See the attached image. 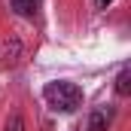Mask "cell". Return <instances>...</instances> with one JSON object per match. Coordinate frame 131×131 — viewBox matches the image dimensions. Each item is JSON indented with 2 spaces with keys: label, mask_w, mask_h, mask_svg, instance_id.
<instances>
[{
  "label": "cell",
  "mask_w": 131,
  "mask_h": 131,
  "mask_svg": "<svg viewBox=\"0 0 131 131\" xmlns=\"http://www.w3.org/2000/svg\"><path fill=\"white\" fill-rule=\"evenodd\" d=\"M9 3L18 15H34V9L40 6V0H9Z\"/></svg>",
  "instance_id": "cell-3"
},
{
  "label": "cell",
  "mask_w": 131,
  "mask_h": 131,
  "mask_svg": "<svg viewBox=\"0 0 131 131\" xmlns=\"http://www.w3.org/2000/svg\"><path fill=\"white\" fill-rule=\"evenodd\" d=\"M110 119H113V110H110V107H98V110L89 116V128L85 131H107L110 128Z\"/></svg>",
  "instance_id": "cell-2"
},
{
  "label": "cell",
  "mask_w": 131,
  "mask_h": 131,
  "mask_svg": "<svg viewBox=\"0 0 131 131\" xmlns=\"http://www.w3.org/2000/svg\"><path fill=\"white\" fill-rule=\"evenodd\" d=\"M128 79H131V73H128V70H122V73H119V79H116V92H119L122 98L128 95Z\"/></svg>",
  "instance_id": "cell-4"
},
{
  "label": "cell",
  "mask_w": 131,
  "mask_h": 131,
  "mask_svg": "<svg viewBox=\"0 0 131 131\" xmlns=\"http://www.w3.org/2000/svg\"><path fill=\"white\" fill-rule=\"evenodd\" d=\"M43 98H46V104H49L52 110H58V113H73V110L82 104V89H79L76 82L58 79V82H49V85L43 89Z\"/></svg>",
  "instance_id": "cell-1"
},
{
  "label": "cell",
  "mask_w": 131,
  "mask_h": 131,
  "mask_svg": "<svg viewBox=\"0 0 131 131\" xmlns=\"http://www.w3.org/2000/svg\"><path fill=\"white\" fill-rule=\"evenodd\" d=\"M95 3H98V6H107V3H113V0H95Z\"/></svg>",
  "instance_id": "cell-6"
},
{
  "label": "cell",
  "mask_w": 131,
  "mask_h": 131,
  "mask_svg": "<svg viewBox=\"0 0 131 131\" xmlns=\"http://www.w3.org/2000/svg\"><path fill=\"white\" fill-rule=\"evenodd\" d=\"M6 131H21V119H12V128H6Z\"/></svg>",
  "instance_id": "cell-5"
}]
</instances>
